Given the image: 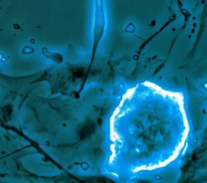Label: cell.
Returning a JSON list of instances; mask_svg holds the SVG:
<instances>
[{
    "label": "cell",
    "mask_w": 207,
    "mask_h": 183,
    "mask_svg": "<svg viewBox=\"0 0 207 183\" xmlns=\"http://www.w3.org/2000/svg\"><path fill=\"white\" fill-rule=\"evenodd\" d=\"M1 61H3V57H2V56L0 55V62H1Z\"/></svg>",
    "instance_id": "6da1fadb"
}]
</instances>
